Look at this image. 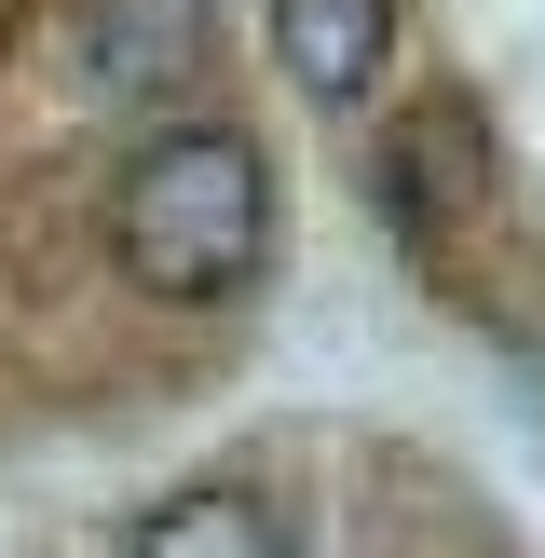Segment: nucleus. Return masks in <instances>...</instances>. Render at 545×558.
<instances>
[{
	"instance_id": "obj_1",
	"label": "nucleus",
	"mask_w": 545,
	"mask_h": 558,
	"mask_svg": "<svg viewBox=\"0 0 545 558\" xmlns=\"http://www.w3.org/2000/svg\"><path fill=\"white\" fill-rule=\"evenodd\" d=\"M109 259L150 300H232L272 259V178L232 123H164L109 178Z\"/></svg>"
},
{
	"instance_id": "obj_2",
	"label": "nucleus",
	"mask_w": 545,
	"mask_h": 558,
	"mask_svg": "<svg viewBox=\"0 0 545 558\" xmlns=\"http://www.w3.org/2000/svg\"><path fill=\"white\" fill-rule=\"evenodd\" d=\"M205 41H218V0H82V82L109 109L178 96L205 69Z\"/></svg>"
},
{
	"instance_id": "obj_3",
	"label": "nucleus",
	"mask_w": 545,
	"mask_h": 558,
	"mask_svg": "<svg viewBox=\"0 0 545 558\" xmlns=\"http://www.w3.org/2000/svg\"><path fill=\"white\" fill-rule=\"evenodd\" d=\"M272 54L314 109H354L396 69V0H272Z\"/></svg>"
},
{
	"instance_id": "obj_4",
	"label": "nucleus",
	"mask_w": 545,
	"mask_h": 558,
	"mask_svg": "<svg viewBox=\"0 0 545 558\" xmlns=\"http://www.w3.org/2000/svg\"><path fill=\"white\" fill-rule=\"evenodd\" d=\"M123 558H287V532L245 490H178V505H150L123 532Z\"/></svg>"
}]
</instances>
